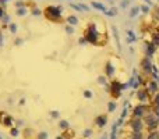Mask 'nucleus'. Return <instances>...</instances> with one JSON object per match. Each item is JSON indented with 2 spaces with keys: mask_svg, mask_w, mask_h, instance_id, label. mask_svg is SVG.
<instances>
[{
  "mask_svg": "<svg viewBox=\"0 0 159 139\" xmlns=\"http://www.w3.org/2000/svg\"><path fill=\"white\" fill-rule=\"evenodd\" d=\"M3 14H4V13H3V10H2V8H0V17H2Z\"/></svg>",
  "mask_w": 159,
  "mask_h": 139,
  "instance_id": "cd10ccee",
  "label": "nucleus"
},
{
  "mask_svg": "<svg viewBox=\"0 0 159 139\" xmlns=\"http://www.w3.org/2000/svg\"><path fill=\"white\" fill-rule=\"evenodd\" d=\"M155 15H157V18L159 20V7L157 8V13H155Z\"/></svg>",
  "mask_w": 159,
  "mask_h": 139,
  "instance_id": "bb28decb",
  "label": "nucleus"
},
{
  "mask_svg": "<svg viewBox=\"0 0 159 139\" xmlns=\"http://www.w3.org/2000/svg\"><path fill=\"white\" fill-rule=\"evenodd\" d=\"M155 50H157V46H155L152 42L147 43V45H145V57H149V59H151L152 56H154Z\"/></svg>",
  "mask_w": 159,
  "mask_h": 139,
  "instance_id": "20e7f679",
  "label": "nucleus"
},
{
  "mask_svg": "<svg viewBox=\"0 0 159 139\" xmlns=\"http://www.w3.org/2000/svg\"><path fill=\"white\" fill-rule=\"evenodd\" d=\"M105 121H106V117H105V115H101V117H98L96 118V123H98V125L99 127H102L105 124Z\"/></svg>",
  "mask_w": 159,
  "mask_h": 139,
  "instance_id": "f8f14e48",
  "label": "nucleus"
},
{
  "mask_svg": "<svg viewBox=\"0 0 159 139\" xmlns=\"http://www.w3.org/2000/svg\"><path fill=\"white\" fill-rule=\"evenodd\" d=\"M158 84H157V82H152V81H149L148 82V84H147V88H145V89L147 90H148V92H149V95H151V93H152V95H155V93H158Z\"/></svg>",
  "mask_w": 159,
  "mask_h": 139,
  "instance_id": "423d86ee",
  "label": "nucleus"
},
{
  "mask_svg": "<svg viewBox=\"0 0 159 139\" xmlns=\"http://www.w3.org/2000/svg\"><path fill=\"white\" fill-rule=\"evenodd\" d=\"M144 113H145V106H137L134 109V115L135 117H141V115H144Z\"/></svg>",
  "mask_w": 159,
  "mask_h": 139,
  "instance_id": "0eeeda50",
  "label": "nucleus"
},
{
  "mask_svg": "<svg viewBox=\"0 0 159 139\" xmlns=\"http://www.w3.org/2000/svg\"><path fill=\"white\" fill-rule=\"evenodd\" d=\"M43 14L49 21H53V22H61V8L60 7H56V6H48L46 8L43 10Z\"/></svg>",
  "mask_w": 159,
  "mask_h": 139,
  "instance_id": "f257e3e1",
  "label": "nucleus"
},
{
  "mask_svg": "<svg viewBox=\"0 0 159 139\" xmlns=\"http://www.w3.org/2000/svg\"><path fill=\"white\" fill-rule=\"evenodd\" d=\"M92 7L93 8H96V10H101V11H106V7H105L102 3H96V2H92Z\"/></svg>",
  "mask_w": 159,
  "mask_h": 139,
  "instance_id": "9d476101",
  "label": "nucleus"
},
{
  "mask_svg": "<svg viewBox=\"0 0 159 139\" xmlns=\"http://www.w3.org/2000/svg\"><path fill=\"white\" fill-rule=\"evenodd\" d=\"M138 11H140V7H133L131 10H130V17H131V18L135 17L138 14Z\"/></svg>",
  "mask_w": 159,
  "mask_h": 139,
  "instance_id": "ddd939ff",
  "label": "nucleus"
},
{
  "mask_svg": "<svg viewBox=\"0 0 159 139\" xmlns=\"http://www.w3.org/2000/svg\"><path fill=\"white\" fill-rule=\"evenodd\" d=\"M85 42H87V39H85V38H81V39H80V43H81V45H84Z\"/></svg>",
  "mask_w": 159,
  "mask_h": 139,
  "instance_id": "393cba45",
  "label": "nucleus"
},
{
  "mask_svg": "<svg viewBox=\"0 0 159 139\" xmlns=\"http://www.w3.org/2000/svg\"><path fill=\"white\" fill-rule=\"evenodd\" d=\"M134 41H135L134 32H131V31H127V42H129V43H133Z\"/></svg>",
  "mask_w": 159,
  "mask_h": 139,
  "instance_id": "9b49d317",
  "label": "nucleus"
},
{
  "mask_svg": "<svg viewBox=\"0 0 159 139\" xmlns=\"http://www.w3.org/2000/svg\"><path fill=\"white\" fill-rule=\"evenodd\" d=\"M70 6H71V8H74V10H77V11H82L81 6H77V4H73V3H71V4H70Z\"/></svg>",
  "mask_w": 159,
  "mask_h": 139,
  "instance_id": "6ab92c4d",
  "label": "nucleus"
},
{
  "mask_svg": "<svg viewBox=\"0 0 159 139\" xmlns=\"http://www.w3.org/2000/svg\"><path fill=\"white\" fill-rule=\"evenodd\" d=\"M140 67H141V71H143L144 75H151L152 74V63H151V59L149 57L141 59Z\"/></svg>",
  "mask_w": 159,
  "mask_h": 139,
  "instance_id": "f03ea898",
  "label": "nucleus"
},
{
  "mask_svg": "<svg viewBox=\"0 0 159 139\" xmlns=\"http://www.w3.org/2000/svg\"><path fill=\"white\" fill-rule=\"evenodd\" d=\"M66 32L69 33V35H73V33H74V28H73L71 25H67V27H66Z\"/></svg>",
  "mask_w": 159,
  "mask_h": 139,
  "instance_id": "2eb2a0df",
  "label": "nucleus"
},
{
  "mask_svg": "<svg viewBox=\"0 0 159 139\" xmlns=\"http://www.w3.org/2000/svg\"><path fill=\"white\" fill-rule=\"evenodd\" d=\"M151 42L155 46H159V31H155L151 33Z\"/></svg>",
  "mask_w": 159,
  "mask_h": 139,
  "instance_id": "1a4fd4ad",
  "label": "nucleus"
},
{
  "mask_svg": "<svg viewBox=\"0 0 159 139\" xmlns=\"http://www.w3.org/2000/svg\"><path fill=\"white\" fill-rule=\"evenodd\" d=\"M116 109V104L115 103H109V111H113Z\"/></svg>",
  "mask_w": 159,
  "mask_h": 139,
  "instance_id": "4be33fe9",
  "label": "nucleus"
},
{
  "mask_svg": "<svg viewBox=\"0 0 159 139\" xmlns=\"http://www.w3.org/2000/svg\"><path fill=\"white\" fill-rule=\"evenodd\" d=\"M28 13V10H27V8H24V7H22V8H18V10H17V14H18V15H25V14H27Z\"/></svg>",
  "mask_w": 159,
  "mask_h": 139,
  "instance_id": "4468645a",
  "label": "nucleus"
},
{
  "mask_svg": "<svg viewBox=\"0 0 159 139\" xmlns=\"http://www.w3.org/2000/svg\"><path fill=\"white\" fill-rule=\"evenodd\" d=\"M140 10L143 11V13H148V11H149V7H148V6H141Z\"/></svg>",
  "mask_w": 159,
  "mask_h": 139,
  "instance_id": "a211bd4d",
  "label": "nucleus"
},
{
  "mask_svg": "<svg viewBox=\"0 0 159 139\" xmlns=\"http://www.w3.org/2000/svg\"><path fill=\"white\" fill-rule=\"evenodd\" d=\"M41 13H42V11L39 10V8H34V10H32V14H34V15H41Z\"/></svg>",
  "mask_w": 159,
  "mask_h": 139,
  "instance_id": "aec40b11",
  "label": "nucleus"
},
{
  "mask_svg": "<svg viewBox=\"0 0 159 139\" xmlns=\"http://www.w3.org/2000/svg\"><path fill=\"white\" fill-rule=\"evenodd\" d=\"M10 31H11L13 33L16 32V31H17V25H16V24H11V25H10Z\"/></svg>",
  "mask_w": 159,
  "mask_h": 139,
  "instance_id": "412c9836",
  "label": "nucleus"
},
{
  "mask_svg": "<svg viewBox=\"0 0 159 139\" xmlns=\"http://www.w3.org/2000/svg\"><path fill=\"white\" fill-rule=\"evenodd\" d=\"M98 81H99V84H102V85L107 84V79H106V76H103V75H102V76H99V79H98Z\"/></svg>",
  "mask_w": 159,
  "mask_h": 139,
  "instance_id": "dca6fc26",
  "label": "nucleus"
},
{
  "mask_svg": "<svg viewBox=\"0 0 159 139\" xmlns=\"http://www.w3.org/2000/svg\"><path fill=\"white\" fill-rule=\"evenodd\" d=\"M66 22H67L69 25H71V27H75V25L78 24V18H77L75 15H69V17L66 18Z\"/></svg>",
  "mask_w": 159,
  "mask_h": 139,
  "instance_id": "6e6552de",
  "label": "nucleus"
},
{
  "mask_svg": "<svg viewBox=\"0 0 159 139\" xmlns=\"http://www.w3.org/2000/svg\"><path fill=\"white\" fill-rule=\"evenodd\" d=\"M22 43V39H17L16 41V45H21Z\"/></svg>",
  "mask_w": 159,
  "mask_h": 139,
  "instance_id": "a878e982",
  "label": "nucleus"
},
{
  "mask_svg": "<svg viewBox=\"0 0 159 139\" xmlns=\"http://www.w3.org/2000/svg\"><path fill=\"white\" fill-rule=\"evenodd\" d=\"M137 99L141 102V103H145V102L149 100V92L144 88V89H138L137 92Z\"/></svg>",
  "mask_w": 159,
  "mask_h": 139,
  "instance_id": "7ed1b4c3",
  "label": "nucleus"
},
{
  "mask_svg": "<svg viewBox=\"0 0 159 139\" xmlns=\"http://www.w3.org/2000/svg\"><path fill=\"white\" fill-rule=\"evenodd\" d=\"M154 103L159 106V93H155V95H154Z\"/></svg>",
  "mask_w": 159,
  "mask_h": 139,
  "instance_id": "f3484780",
  "label": "nucleus"
},
{
  "mask_svg": "<svg viewBox=\"0 0 159 139\" xmlns=\"http://www.w3.org/2000/svg\"><path fill=\"white\" fill-rule=\"evenodd\" d=\"M60 127H61V128H67V121H61Z\"/></svg>",
  "mask_w": 159,
  "mask_h": 139,
  "instance_id": "b1692460",
  "label": "nucleus"
},
{
  "mask_svg": "<svg viewBox=\"0 0 159 139\" xmlns=\"http://www.w3.org/2000/svg\"><path fill=\"white\" fill-rule=\"evenodd\" d=\"M115 72H116V70H115V67H113V64L110 63V61H107L106 66H105V74L107 75V78H112V76L115 75Z\"/></svg>",
  "mask_w": 159,
  "mask_h": 139,
  "instance_id": "39448f33",
  "label": "nucleus"
},
{
  "mask_svg": "<svg viewBox=\"0 0 159 139\" xmlns=\"http://www.w3.org/2000/svg\"><path fill=\"white\" fill-rule=\"evenodd\" d=\"M84 96H85V98H92V93H91L89 90H85V92H84Z\"/></svg>",
  "mask_w": 159,
  "mask_h": 139,
  "instance_id": "5701e85b",
  "label": "nucleus"
}]
</instances>
